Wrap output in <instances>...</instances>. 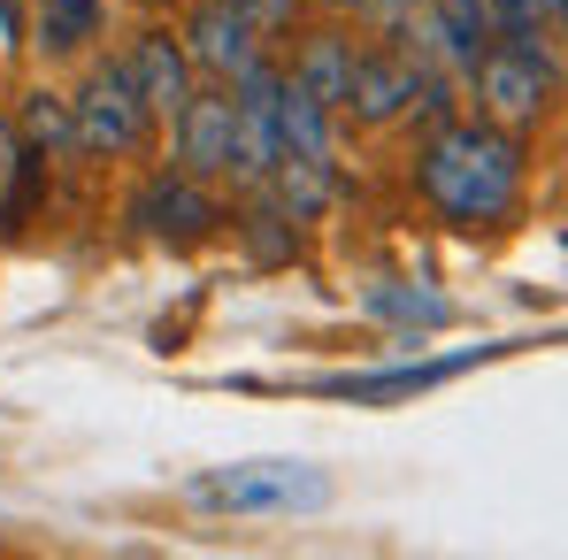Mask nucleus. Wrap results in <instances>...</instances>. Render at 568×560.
I'll return each mask as SVG.
<instances>
[{
  "label": "nucleus",
  "mask_w": 568,
  "mask_h": 560,
  "mask_svg": "<svg viewBox=\"0 0 568 560\" xmlns=\"http://www.w3.org/2000/svg\"><path fill=\"white\" fill-rule=\"evenodd\" d=\"M139 8H170V0H139Z\"/></svg>",
  "instance_id": "21"
},
{
  "label": "nucleus",
  "mask_w": 568,
  "mask_h": 560,
  "mask_svg": "<svg viewBox=\"0 0 568 560\" xmlns=\"http://www.w3.org/2000/svg\"><path fill=\"white\" fill-rule=\"evenodd\" d=\"M476 369V354H454V362H407V369H377V376H331L323 391L331 399H354V407H377V399H407V391H430L446 376Z\"/></svg>",
  "instance_id": "10"
},
{
  "label": "nucleus",
  "mask_w": 568,
  "mask_h": 560,
  "mask_svg": "<svg viewBox=\"0 0 568 560\" xmlns=\"http://www.w3.org/2000/svg\"><path fill=\"white\" fill-rule=\"evenodd\" d=\"M331 8H369V0H331Z\"/></svg>",
  "instance_id": "20"
},
{
  "label": "nucleus",
  "mask_w": 568,
  "mask_h": 560,
  "mask_svg": "<svg viewBox=\"0 0 568 560\" xmlns=\"http://www.w3.org/2000/svg\"><path fill=\"white\" fill-rule=\"evenodd\" d=\"M185 491L192 507H215V515H315V507H331V476L315 461H231L192 476Z\"/></svg>",
  "instance_id": "3"
},
{
  "label": "nucleus",
  "mask_w": 568,
  "mask_h": 560,
  "mask_svg": "<svg viewBox=\"0 0 568 560\" xmlns=\"http://www.w3.org/2000/svg\"><path fill=\"white\" fill-rule=\"evenodd\" d=\"M123 70H131V85H139V100H146V115L154 123H170L178 108H185L192 93V62H185V39L178 31H139L131 39V54H123Z\"/></svg>",
  "instance_id": "9"
},
{
  "label": "nucleus",
  "mask_w": 568,
  "mask_h": 560,
  "mask_svg": "<svg viewBox=\"0 0 568 560\" xmlns=\"http://www.w3.org/2000/svg\"><path fill=\"white\" fill-rule=\"evenodd\" d=\"M23 170V146H16V123H0V200H8V177Z\"/></svg>",
  "instance_id": "19"
},
{
  "label": "nucleus",
  "mask_w": 568,
  "mask_h": 560,
  "mask_svg": "<svg viewBox=\"0 0 568 560\" xmlns=\"http://www.w3.org/2000/svg\"><path fill=\"white\" fill-rule=\"evenodd\" d=\"M93 39H100V0H39L31 47H39L47 62H70V54H85Z\"/></svg>",
  "instance_id": "12"
},
{
  "label": "nucleus",
  "mask_w": 568,
  "mask_h": 560,
  "mask_svg": "<svg viewBox=\"0 0 568 560\" xmlns=\"http://www.w3.org/2000/svg\"><path fill=\"white\" fill-rule=\"evenodd\" d=\"M415 100H423V70H415L407 54H354L338 115H354L362 131H384V123H399Z\"/></svg>",
  "instance_id": "6"
},
{
  "label": "nucleus",
  "mask_w": 568,
  "mask_h": 560,
  "mask_svg": "<svg viewBox=\"0 0 568 560\" xmlns=\"http://www.w3.org/2000/svg\"><path fill=\"white\" fill-rule=\"evenodd\" d=\"M178 123V162L185 177H231V85H207V93H185V108L170 115Z\"/></svg>",
  "instance_id": "8"
},
{
  "label": "nucleus",
  "mask_w": 568,
  "mask_h": 560,
  "mask_svg": "<svg viewBox=\"0 0 568 560\" xmlns=\"http://www.w3.org/2000/svg\"><path fill=\"white\" fill-rule=\"evenodd\" d=\"M178 39H185V62H192V70H207L215 85H231L246 62H262V54H254V39H262V31L246 23V8H239V0H192V16H185V31H178Z\"/></svg>",
  "instance_id": "5"
},
{
  "label": "nucleus",
  "mask_w": 568,
  "mask_h": 560,
  "mask_svg": "<svg viewBox=\"0 0 568 560\" xmlns=\"http://www.w3.org/2000/svg\"><path fill=\"white\" fill-rule=\"evenodd\" d=\"M70 131H78L85 154H139V146H146L154 115H146V100H139V85H131L123 54L85 70V85H78V100H70Z\"/></svg>",
  "instance_id": "4"
},
{
  "label": "nucleus",
  "mask_w": 568,
  "mask_h": 560,
  "mask_svg": "<svg viewBox=\"0 0 568 560\" xmlns=\"http://www.w3.org/2000/svg\"><path fill=\"white\" fill-rule=\"evenodd\" d=\"M346 70H354V47H346L338 31H315V39L300 47V62H292V78H284V85H300L315 108H331V115H338V100H346Z\"/></svg>",
  "instance_id": "11"
},
{
  "label": "nucleus",
  "mask_w": 568,
  "mask_h": 560,
  "mask_svg": "<svg viewBox=\"0 0 568 560\" xmlns=\"http://www.w3.org/2000/svg\"><path fill=\"white\" fill-rule=\"evenodd\" d=\"M239 8H246V23H254V31H284L300 0H239Z\"/></svg>",
  "instance_id": "17"
},
{
  "label": "nucleus",
  "mask_w": 568,
  "mask_h": 560,
  "mask_svg": "<svg viewBox=\"0 0 568 560\" xmlns=\"http://www.w3.org/2000/svg\"><path fill=\"white\" fill-rule=\"evenodd\" d=\"M23 47V0H0V62Z\"/></svg>",
  "instance_id": "18"
},
{
  "label": "nucleus",
  "mask_w": 568,
  "mask_h": 560,
  "mask_svg": "<svg viewBox=\"0 0 568 560\" xmlns=\"http://www.w3.org/2000/svg\"><path fill=\"white\" fill-rule=\"evenodd\" d=\"M491 8V31H554L561 23V0H484Z\"/></svg>",
  "instance_id": "15"
},
{
  "label": "nucleus",
  "mask_w": 568,
  "mask_h": 560,
  "mask_svg": "<svg viewBox=\"0 0 568 560\" xmlns=\"http://www.w3.org/2000/svg\"><path fill=\"white\" fill-rule=\"evenodd\" d=\"M16 131L31 139V146H47V154H70L78 146V131H70V100L62 93H31L16 108Z\"/></svg>",
  "instance_id": "14"
},
{
  "label": "nucleus",
  "mask_w": 568,
  "mask_h": 560,
  "mask_svg": "<svg viewBox=\"0 0 568 560\" xmlns=\"http://www.w3.org/2000/svg\"><path fill=\"white\" fill-rule=\"evenodd\" d=\"M415 185L454 231H499L523 207L530 162L507 123H438L430 146L415 154Z\"/></svg>",
  "instance_id": "1"
},
{
  "label": "nucleus",
  "mask_w": 568,
  "mask_h": 560,
  "mask_svg": "<svg viewBox=\"0 0 568 560\" xmlns=\"http://www.w3.org/2000/svg\"><path fill=\"white\" fill-rule=\"evenodd\" d=\"M369 307H377V315H399V323H446V307H438V299H399V292H369Z\"/></svg>",
  "instance_id": "16"
},
{
  "label": "nucleus",
  "mask_w": 568,
  "mask_h": 560,
  "mask_svg": "<svg viewBox=\"0 0 568 560\" xmlns=\"http://www.w3.org/2000/svg\"><path fill=\"white\" fill-rule=\"evenodd\" d=\"M277 154H323L331 162V108H315L300 85L277 93Z\"/></svg>",
  "instance_id": "13"
},
{
  "label": "nucleus",
  "mask_w": 568,
  "mask_h": 560,
  "mask_svg": "<svg viewBox=\"0 0 568 560\" xmlns=\"http://www.w3.org/2000/svg\"><path fill=\"white\" fill-rule=\"evenodd\" d=\"M131 223L146 231V238H207L215 223H223V207L200 192V177H154V185H139V200H131Z\"/></svg>",
  "instance_id": "7"
},
{
  "label": "nucleus",
  "mask_w": 568,
  "mask_h": 560,
  "mask_svg": "<svg viewBox=\"0 0 568 560\" xmlns=\"http://www.w3.org/2000/svg\"><path fill=\"white\" fill-rule=\"evenodd\" d=\"M469 78H476L484 123H507V131L546 123L554 100H561V62H554V47L538 31H491L484 54L469 62Z\"/></svg>",
  "instance_id": "2"
}]
</instances>
